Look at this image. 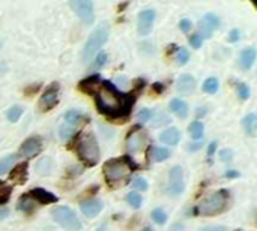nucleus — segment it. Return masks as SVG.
Masks as SVG:
<instances>
[{
  "label": "nucleus",
  "mask_w": 257,
  "mask_h": 231,
  "mask_svg": "<svg viewBox=\"0 0 257 231\" xmlns=\"http://www.w3.org/2000/svg\"><path fill=\"white\" fill-rule=\"evenodd\" d=\"M232 159H233V150H232V149H223V150L220 152V161H221V162L229 164Z\"/></svg>",
  "instance_id": "obj_40"
},
{
  "label": "nucleus",
  "mask_w": 257,
  "mask_h": 231,
  "mask_svg": "<svg viewBox=\"0 0 257 231\" xmlns=\"http://www.w3.org/2000/svg\"><path fill=\"white\" fill-rule=\"evenodd\" d=\"M229 200H230V194L226 189L217 191L215 194L206 197L199 206L194 207V213L196 215H202V216H214L218 215L221 212H224L229 206Z\"/></svg>",
  "instance_id": "obj_3"
},
{
  "label": "nucleus",
  "mask_w": 257,
  "mask_h": 231,
  "mask_svg": "<svg viewBox=\"0 0 257 231\" xmlns=\"http://www.w3.org/2000/svg\"><path fill=\"white\" fill-rule=\"evenodd\" d=\"M51 215H53V219H54L60 227H63L65 230H81V222H80V219L77 218V215H75L69 207H65V206L56 207V209H53Z\"/></svg>",
  "instance_id": "obj_6"
},
{
  "label": "nucleus",
  "mask_w": 257,
  "mask_h": 231,
  "mask_svg": "<svg viewBox=\"0 0 257 231\" xmlns=\"http://www.w3.org/2000/svg\"><path fill=\"white\" fill-rule=\"evenodd\" d=\"M137 168V164H134L130 156H123L120 159H110L104 164V176L110 186H116V183L123 182L131 174V171Z\"/></svg>",
  "instance_id": "obj_2"
},
{
  "label": "nucleus",
  "mask_w": 257,
  "mask_h": 231,
  "mask_svg": "<svg viewBox=\"0 0 257 231\" xmlns=\"http://www.w3.org/2000/svg\"><path fill=\"white\" fill-rule=\"evenodd\" d=\"M154 116V111L149 110V108H142L140 111H137V120L145 123V122H149Z\"/></svg>",
  "instance_id": "obj_35"
},
{
  "label": "nucleus",
  "mask_w": 257,
  "mask_h": 231,
  "mask_svg": "<svg viewBox=\"0 0 257 231\" xmlns=\"http://www.w3.org/2000/svg\"><path fill=\"white\" fill-rule=\"evenodd\" d=\"M53 171V161L50 158H42L38 164H36V173L39 176H47Z\"/></svg>",
  "instance_id": "obj_26"
},
{
  "label": "nucleus",
  "mask_w": 257,
  "mask_h": 231,
  "mask_svg": "<svg viewBox=\"0 0 257 231\" xmlns=\"http://www.w3.org/2000/svg\"><path fill=\"white\" fill-rule=\"evenodd\" d=\"M203 147V143L202 141H194V143H190L188 146H187V150L188 152H197V150H200Z\"/></svg>",
  "instance_id": "obj_45"
},
{
  "label": "nucleus",
  "mask_w": 257,
  "mask_h": 231,
  "mask_svg": "<svg viewBox=\"0 0 257 231\" xmlns=\"http://www.w3.org/2000/svg\"><path fill=\"white\" fill-rule=\"evenodd\" d=\"M142 231H154V230H152L151 227H146V228H143V230H142Z\"/></svg>",
  "instance_id": "obj_52"
},
{
  "label": "nucleus",
  "mask_w": 257,
  "mask_h": 231,
  "mask_svg": "<svg viewBox=\"0 0 257 231\" xmlns=\"http://www.w3.org/2000/svg\"><path fill=\"white\" fill-rule=\"evenodd\" d=\"M202 44H203V39L196 33V35H193V36H190V45L193 47V48H200L202 47Z\"/></svg>",
  "instance_id": "obj_42"
},
{
  "label": "nucleus",
  "mask_w": 257,
  "mask_h": 231,
  "mask_svg": "<svg viewBox=\"0 0 257 231\" xmlns=\"http://www.w3.org/2000/svg\"><path fill=\"white\" fill-rule=\"evenodd\" d=\"M36 206H38V203L33 198H30L29 195H23L18 200V203H17V209L21 210V212H24V213H27V215L33 213L35 209H36Z\"/></svg>",
  "instance_id": "obj_22"
},
{
  "label": "nucleus",
  "mask_w": 257,
  "mask_h": 231,
  "mask_svg": "<svg viewBox=\"0 0 257 231\" xmlns=\"http://www.w3.org/2000/svg\"><path fill=\"white\" fill-rule=\"evenodd\" d=\"M9 215V210L6 207H0V219H5Z\"/></svg>",
  "instance_id": "obj_51"
},
{
  "label": "nucleus",
  "mask_w": 257,
  "mask_h": 231,
  "mask_svg": "<svg viewBox=\"0 0 257 231\" xmlns=\"http://www.w3.org/2000/svg\"><path fill=\"white\" fill-rule=\"evenodd\" d=\"M131 185H133V188L136 189V192H139V191H146V189H148V182H146L143 177L134 179Z\"/></svg>",
  "instance_id": "obj_39"
},
{
  "label": "nucleus",
  "mask_w": 257,
  "mask_h": 231,
  "mask_svg": "<svg viewBox=\"0 0 257 231\" xmlns=\"http://www.w3.org/2000/svg\"><path fill=\"white\" fill-rule=\"evenodd\" d=\"M80 209H81L83 215H86L89 218H93V216H96L102 210V201L101 200H96V198L86 200V201L81 203Z\"/></svg>",
  "instance_id": "obj_17"
},
{
  "label": "nucleus",
  "mask_w": 257,
  "mask_h": 231,
  "mask_svg": "<svg viewBox=\"0 0 257 231\" xmlns=\"http://www.w3.org/2000/svg\"><path fill=\"white\" fill-rule=\"evenodd\" d=\"M42 149V140L39 137H30L27 138L20 149V156L23 158H32L35 155H38Z\"/></svg>",
  "instance_id": "obj_13"
},
{
  "label": "nucleus",
  "mask_w": 257,
  "mask_h": 231,
  "mask_svg": "<svg viewBox=\"0 0 257 231\" xmlns=\"http://www.w3.org/2000/svg\"><path fill=\"white\" fill-rule=\"evenodd\" d=\"M23 107L21 105H14V107H11L9 110H8V113H6V116H8V120L11 122V123H15V122H18L20 120V117L23 116Z\"/></svg>",
  "instance_id": "obj_30"
},
{
  "label": "nucleus",
  "mask_w": 257,
  "mask_h": 231,
  "mask_svg": "<svg viewBox=\"0 0 257 231\" xmlns=\"http://www.w3.org/2000/svg\"><path fill=\"white\" fill-rule=\"evenodd\" d=\"M224 176H226V177H229V179H235V177H239V173H238V171H235V170H227Z\"/></svg>",
  "instance_id": "obj_48"
},
{
  "label": "nucleus",
  "mask_w": 257,
  "mask_h": 231,
  "mask_svg": "<svg viewBox=\"0 0 257 231\" xmlns=\"http://www.w3.org/2000/svg\"><path fill=\"white\" fill-rule=\"evenodd\" d=\"M239 38H241V33H239V30L238 29H233V30H230V33H229V42H238L239 41Z\"/></svg>",
  "instance_id": "obj_44"
},
{
  "label": "nucleus",
  "mask_w": 257,
  "mask_h": 231,
  "mask_svg": "<svg viewBox=\"0 0 257 231\" xmlns=\"http://www.w3.org/2000/svg\"><path fill=\"white\" fill-rule=\"evenodd\" d=\"M179 29H181L184 33H188V32L193 29V23H191V20H188V18L181 20V23H179Z\"/></svg>",
  "instance_id": "obj_41"
},
{
  "label": "nucleus",
  "mask_w": 257,
  "mask_h": 231,
  "mask_svg": "<svg viewBox=\"0 0 257 231\" xmlns=\"http://www.w3.org/2000/svg\"><path fill=\"white\" fill-rule=\"evenodd\" d=\"M155 120H158V122H155V123H154V126H155V128H158V126H163V125H167V123L170 122L169 116H166L164 113H161V114H160V116H158Z\"/></svg>",
  "instance_id": "obj_43"
},
{
  "label": "nucleus",
  "mask_w": 257,
  "mask_h": 231,
  "mask_svg": "<svg viewBox=\"0 0 257 231\" xmlns=\"http://www.w3.org/2000/svg\"><path fill=\"white\" fill-rule=\"evenodd\" d=\"M27 195L30 198H33L36 203H41V204H53V203L59 201V198L53 192H48L47 189H42V188H35Z\"/></svg>",
  "instance_id": "obj_15"
},
{
  "label": "nucleus",
  "mask_w": 257,
  "mask_h": 231,
  "mask_svg": "<svg viewBox=\"0 0 257 231\" xmlns=\"http://www.w3.org/2000/svg\"><path fill=\"white\" fill-rule=\"evenodd\" d=\"M92 95L98 111L111 119H125L136 102V93H122L110 81L99 83Z\"/></svg>",
  "instance_id": "obj_1"
},
{
  "label": "nucleus",
  "mask_w": 257,
  "mask_h": 231,
  "mask_svg": "<svg viewBox=\"0 0 257 231\" xmlns=\"http://www.w3.org/2000/svg\"><path fill=\"white\" fill-rule=\"evenodd\" d=\"M220 24H221V21H220L218 15L209 12V14L203 15V18L200 21V26H199V33L197 35L202 39H208V38L212 36V32L220 27Z\"/></svg>",
  "instance_id": "obj_9"
},
{
  "label": "nucleus",
  "mask_w": 257,
  "mask_h": 231,
  "mask_svg": "<svg viewBox=\"0 0 257 231\" xmlns=\"http://www.w3.org/2000/svg\"><path fill=\"white\" fill-rule=\"evenodd\" d=\"M152 221L155 222V224H158V225H164L166 222H167V213L161 209V207H158V209H155L154 212H152Z\"/></svg>",
  "instance_id": "obj_33"
},
{
  "label": "nucleus",
  "mask_w": 257,
  "mask_h": 231,
  "mask_svg": "<svg viewBox=\"0 0 257 231\" xmlns=\"http://www.w3.org/2000/svg\"><path fill=\"white\" fill-rule=\"evenodd\" d=\"M200 231H226V228H224V227L214 225V227H203Z\"/></svg>",
  "instance_id": "obj_49"
},
{
  "label": "nucleus",
  "mask_w": 257,
  "mask_h": 231,
  "mask_svg": "<svg viewBox=\"0 0 257 231\" xmlns=\"http://www.w3.org/2000/svg\"><path fill=\"white\" fill-rule=\"evenodd\" d=\"M2 45H3V42H2V39H0V48H2Z\"/></svg>",
  "instance_id": "obj_53"
},
{
  "label": "nucleus",
  "mask_w": 257,
  "mask_h": 231,
  "mask_svg": "<svg viewBox=\"0 0 257 231\" xmlns=\"http://www.w3.org/2000/svg\"><path fill=\"white\" fill-rule=\"evenodd\" d=\"M188 132H190L191 138H194L196 141H200L202 137H203V134H205V125L202 122L196 120V122H193L188 126Z\"/></svg>",
  "instance_id": "obj_25"
},
{
  "label": "nucleus",
  "mask_w": 257,
  "mask_h": 231,
  "mask_svg": "<svg viewBox=\"0 0 257 231\" xmlns=\"http://www.w3.org/2000/svg\"><path fill=\"white\" fill-rule=\"evenodd\" d=\"M160 140H161V143H164V144L175 146V144H178V143L181 141V132H179V129H176V128H169V129H166L164 132H161Z\"/></svg>",
  "instance_id": "obj_21"
},
{
  "label": "nucleus",
  "mask_w": 257,
  "mask_h": 231,
  "mask_svg": "<svg viewBox=\"0 0 257 231\" xmlns=\"http://www.w3.org/2000/svg\"><path fill=\"white\" fill-rule=\"evenodd\" d=\"M77 152H78V156L90 167L96 165L98 161H99V146H98V141L95 138L93 134H84L78 144H77Z\"/></svg>",
  "instance_id": "obj_5"
},
{
  "label": "nucleus",
  "mask_w": 257,
  "mask_h": 231,
  "mask_svg": "<svg viewBox=\"0 0 257 231\" xmlns=\"http://www.w3.org/2000/svg\"><path fill=\"white\" fill-rule=\"evenodd\" d=\"M206 113H208V108H206V107H199V108H197V111H196L197 117H203Z\"/></svg>",
  "instance_id": "obj_50"
},
{
  "label": "nucleus",
  "mask_w": 257,
  "mask_h": 231,
  "mask_svg": "<svg viewBox=\"0 0 257 231\" xmlns=\"http://www.w3.org/2000/svg\"><path fill=\"white\" fill-rule=\"evenodd\" d=\"M242 126L245 129V132L250 137H256L257 132V116L256 114H248L244 120H242Z\"/></svg>",
  "instance_id": "obj_24"
},
{
  "label": "nucleus",
  "mask_w": 257,
  "mask_h": 231,
  "mask_svg": "<svg viewBox=\"0 0 257 231\" xmlns=\"http://www.w3.org/2000/svg\"><path fill=\"white\" fill-rule=\"evenodd\" d=\"M185 189V183H184V170L176 165L170 170L169 173V191L172 195H181Z\"/></svg>",
  "instance_id": "obj_10"
},
{
  "label": "nucleus",
  "mask_w": 257,
  "mask_h": 231,
  "mask_svg": "<svg viewBox=\"0 0 257 231\" xmlns=\"http://www.w3.org/2000/svg\"><path fill=\"white\" fill-rule=\"evenodd\" d=\"M164 89H166V86H164L163 83H154V84H152V90H154L155 93H163Z\"/></svg>",
  "instance_id": "obj_46"
},
{
  "label": "nucleus",
  "mask_w": 257,
  "mask_h": 231,
  "mask_svg": "<svg viewBox=\"0 0 257 231\" xmlns=\"http://www.w3.org/2000/svg\"><path fill=\"white\" fill-rule=\"evenodd\" d=\"M108 33H110V27H108V23H105V21L102 24H99L92 32V35L89 36V39L86 41V45L83 48V60L84 62L92 60V57L98 53V50L107 42Z\"/></svg>",
  "instance_id": "obj_4"
},
{
  "label": "nucleus",
  "mask_w": 257,
  "mask_h": 231,
  "mask_svg": "<svg viewBox=\"0 0 257 231\" xmlns=\"http://www.w3.org/2000/svg\"><path fill=\"white\" fill-rule=\"evenodd\" d=\"M176 60L179 65H185L190 60V53L185 48H178V54H176Z\"/></svg>",
  "instance_id": "obj_38"
},
{
  "label": "nucleus",
  "mask_w": 257,
  "mask_h": 231,
  "mask_svg": "<svg viewBox=\"0 0 257 231\" xmlns=\"http://www.w3.org/2000/svg\"><path fill=\"white\" fill-rule=\"evenodd\" d=\"M87 122H89V117L86 114H83L81 111H78V110H68L65 113V123L69 125V126L78 128L80 125L87 123Z\"/></svg>",
  "instance_id": "obj_16"
},
{
  "label": "nucleus",
  "mask_w": 257,
  "mask_h": 231,
  "mask_svg": "<svg viewBox=\"0 0 257 231\" xmlns=\"http://www.w3.org/2000/svg\"><path fill=\"white\" fill-rule=\"evenodd\" d=\"M217 146H218V143H217V141H212V143L209 144V147H208V155H209V156H212V155L215 153Z\"/></svg>",
  "instance_id": "obj_47"
},
{
  "label": "nucleus",
  "mask_w": 257,
  "mask_h": 231,
  "mask_svg": "<svg viewBox=\"0 0 257 231\" xmlns=\"http://www.w3.org/2000/svg\"><path fill=\"white\" fill-rule=\"evenodd\" d=\"M148 144H149V135H148V132L145 129L136 128L126 137V147L133 153L142 152Z\"/></svg>",
  "instance_id": "obj_7"
},
{
  "label": "nucleus",
  "mask_w": 257,
  "mask_h": 231,
  "mask_svg": "<svg viewBox=\"0 0 257 231\" xmlns=\"http://www.w3.org/2000/svg\"><path fill=\"white\" fill-rule=\"evenodd\" d=\"M71 8L77 14V17L84 23V24H92L95 20V12H93V3L90 0H72Z\"/></svg>",
  "instance_id": "obj_8"
},
{
  "label": "nucleus",
  "mask_w": 257,
  "mask_h": 231,
  "mask_svg": "<svg viewBox=\"0 0 257 231\" xmlns=\"http://www.w3.org/2000/svg\"><path fill=\"white\" fill-rule=\"evenodd\" d=\"M77 132V128H74V126H69V125H63V126H60V137L63 138V140H69L74 134Z\"/></svg>",
  "instance_id": "obj_36"
},
{
  "label": "nucleus",
  "mask_w": 257,
  "mask_h": 231,
  "mask_svg": "<svg viewBox=\"0 0 257 231\" xmlns=\"http://www.w3.org/2000/svg\"><path fill=\"white\" fill-rule=\"evenodd\" d=\"M99 83H101L99 74H93V75H90L89 78H86V80H83V81L80 83V90H83V92H86V93H92V92L95 90V87H96Z\"/></svg>",
  "instance_id": "obj_23"
},
{
  "label": "nucleus",
  "mask_w": 257,
  "mask_h": 231,
  "mask_svg": "<svg viewBox=\"0 0 257 231\" xmlns=\"http://www.w3.org/2000/svg\"><path fill=\"white\" fill-rule=\"evenodd\" d=\"M196 86H197V81H196V78H194L193 75H190V74L181 75V77L178 78V81H176V89H178V92H179L181 95H185V96L193 95L194 90H196Z\"/></svg>",
  "instance_id": "obj_14"
},
{
  "label": "nucleus",
  "mask_w": 257,
  "mask_h": 231,
  "mask_svg": "<svg viewBox=\"0 0 257 231\" xmlns=\"http://www.w3.org/2000/svg\"><path fill=\"white\" fill-rule=\"evenodd\" d=\"M236 89H238V96H239L241 101H247L251 96V90L245 83H238Z\"/></svg>",
  "instance_id": "obj_34"
},
{
  "label": "nucleus",
  "mask_w": 257,
  "mask_h": 231,
  "mask_svg": "<svg viewBox=\"0 0 257 231\" xmlns=\"http://www.w3.org/2000/svg\"><path fill=\"white\" fill-rule=\"evenodd\" d=\"M57 102H59V84L54 83V84H51L50 87H47L45 92L41 95V99H39V110L48 111V110H51L53 107H56Z\"/></svg>",
  "instance_id": "obj_11"
},
{
  "label": "nucleus",
  "mask_w": 257,
  "mask_h": 231,
  "mask_svg": "<svg viewBox=\"0 0 257 231\" xmlns=\"http://www.w3.org/2000/svg\"><path fill=\"white\" fill-rule=\"evenodd\" d=\"M11 194H12V186L5 182H0V206L6 204L9 201Z\"/></svg>",
  "instance_id": "obj_31"
},
{
  "label": "nucleus",
  "mask_w": 257,
  "mask_h": 231,
  "mask_svg": "<svg viewBox=\"0 0 257 231\" xmlns=\"http://www.w3.org/2000/svg\"><path fill=\"white\" fill-rule=\"evenodd\" d=\"M17 155H8L5 158L0 159V176H3L5 173H8L17 162Z\"/></svg>",
  "instance_id": "obj_27"
},
{
  "label": "nucleus",
  "mask_w": 257,
  "mask_h": 231,
  "mask_svg": "<svg viewBox=\"0 0 257 231\" xmlns=\"http://www.w3.org/2000/svg\"><path fill=\"white\" fill-rule=\"evenodd\" d=\"M256 62V50L254 48H245L239 56V65L244 71H250Z\"/></svg>",
  "instance_id": "obj_19"
},
{
  "label": "nucleus",
  "mask_w": 257,
  "mask_h": 231,
  "mask_svg": "<svg viewBox=\"0 0 257 231\" xmlns=\"http://www.w3.org/2000/svg\"><path fill=\"white\" fill-rule=\"evenodd\" d=\"M170 111L179 119H185L188 116V104L181 98H175L170 101Z\"/></svg>",
  "instance_id": "obj_20"
},
{
  "label": "nucleus",
  "mask_w": 257,
  "mask_h": 231,
  "mask_svg": "<svg viewBox=\"0 0 257 231\" xmlns=\"http://www.w3.org/2000/svg\"><path fill=\"white\" fill-rule=\"evenodd\" d=\"M27 162L17 164V167H12L14 170L9 174V180L17 183V185H24L27 180Z\"/></svg>",
  "instance_id": "obj_18"
},
{
  "label": "nucleus",
  "mask_w": 257,
  "mask_h": 231,
  "mask_svg": "<svg viewBox=\"0 0 257 231\" xmlns=\"http://www.w3.org/2000/svg\"><path fill=\"white\" fill-rule=\"evenodd\" d=\"M170 158V150L166 147H155L152 150V159L155 162H164Z\"/></svg>",
  "instance_id": "obj_28"
},
{
  "label": "nucleus",
  "mask_w": 257,
  "mask_h": 231,
  "mask_svg": "<svg viewBox=\"0 0 257 231\" xmlns=\"http://www.w3.org/2000/svg\"><path fill=\"white\" fill-rule=\"evenodd\" d=\"M126 201L130 203V206L133 209H140L142 207V203H143V198H142V195L139 192L133 191V192H130L126 195Z\"/></svg>",
  "instance_id": "obj_32"
},
{
  "label": "nucleus",
  "mask_w": 257,
  "mask_h": 231,
  "mask_svg": "<svg viewBox=\"0 0 257 231\" xmlns=\"http://www.w3.org/2000/svg\"><path fill=\"white\" fill-rule=\"evenodd\" d=\"M107 59H108V57H107V54H105V53H99V54L96 56V60L92 63V66H90V68H92V69H95V71H96V69H99V68H102V66L107 63Z\"/></svg>",
  "instance_id": "obj_37"
},
{
  "label": "nucleus",
  "mask_w": 257,
  "mask_h": 231,
  "mask_svg": "<svg viewBox=\"0 0 257 231\" xmlns=\"http://www.w3.org/2000/svg\"><path fill=\"white\" fill-rule=\"evenodd\" d=\"M202 87H203V92H205V93L214 95V93H217V92H218L220 84H218V80H217V78L211 77V78L205 80V83H203V86H202Z\"/></svg>",
  "instance_id": "obj_29"
},
{
  "label": "nucleus",
  "mask_w": 257,
  "mask_h": 231,
  "mask_svg": "<svg viewBox=\"0 0 257 231\" xmlns=\"http://www.w3.org/2000/svg\"><path fill=\"white\" fill-rule=\"evenodd\" d=\"M155 21V11L154 9H145L139 14V21H137V32L140 36H146L151 33Z\"/></svg>",
  "instance_id": "obj_12"
}]
</instances>
